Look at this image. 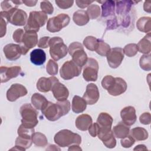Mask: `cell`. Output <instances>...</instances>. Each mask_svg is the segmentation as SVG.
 Listing matches in <instances>:
<instances>
[{"label": "cell", "instance_id": "obj_1", "mask_svg": "<svg viewBox=\"0 0 151 151\" xmlns=\"http://www.w3.org/2000/svg\"><path fill=\"white\" fill-rule=\"evenodd\" d=\"M70 110V103L68 100L58 101L56 103L48 101L41 110L42 113L50 121H56L67 114Z\"/></svg>", "mask_w": 151, "mask_h": 151}, {"label": "cell", "instance_id": "obj_2", "mask_svg": "<svg viewBox=\"0 0 151 151\" xmlns=\"http://www.w3.org/2000/svg\"><path fill=\"white\" fill-rule=\"evenodd\" d=\"M54 140L57 145L63 147L73 145H80L81 142V137L78 134L68 129L60 130L55 134Z\"/></svg>", "mask_w": 151, "mask_h": 151}, {"label": "cell", "instance_id": "obj_3", "mask_svg": "<svg viewBox=\"0 0 151 151\" xmlns=\"http://www.w3.org/2000/svg\"><path fill=\"white\" fill-rule=\"evenodd\" d=\"M22 117L21 124L28 128H34L38 123V113L31 104L25 103L23 104L19 110Z\"/></svg>", "mask_w": 151, "mask_h": 151}, {"label": "cell", "instance_id": "obj_4", "mask_svg": "<svg viewBox=\"0 0 151 151\" xmlns=\"http://www.w3.org/2000/svg\"><path fill=\"white\" fill-rule=\"evenodd\" d=\"M1 17L6 19L7 21L16 26H24L26 25L28 16L27 14L17 6L12 8L8 11H1Z\"/></svg>", "mask_w": 151, "mask_h": 151}, {"label": "cell", "instance_id": "obj_5", "mask_svg": "<svg viewBox=\"0 0 151 151\" xmlns=\"http://www.w3.org/2000/svg\"><path fill=\"white\" fill-rule=\"evenodd\" d=\"M47 18V15L42 11H31L29 14L27 24L24 26L25 31L38 32L40 28L45 25Z\"/></svg>", "mask_w": 151, "mask_h": 151}, {"label": "cell", "instance_id": "obj_6", "mask_svg": "<svg viewBox=\"0 0 151 151\" xmlns=\"http://www.w3.org/2000/svg\"><path fill=\"white\" fill-rule=\"evenodd\" d=\"M49 47L50 55L55 61L64 58L68 53L67 45L64 43L63 39L59 37L50 38Z\"/></svg>", "mask_w": 151, "mask_h": 151}, {"label": "cell", "instance_id": "obj_7", "mask_svg": "<svg viewBox=\"0 0 151 151\" xmlns=\"http://www.w3.org/2000/svg\"><path fill=\"white\" fill-rule=\"evenodd\" d=\"M68 52L72 57V61L79 67L82 68L86 64L88 60L87 55L81 43L74 42L70 44Z\"/></svg>", "mask_w": 151, "mask_h": 151}, {"label": "cell", "instance_id": "obj_8", "mask_svg": "<svg viewBox=\"0 0 151 151\" xmlns=\"http://www.w3.org/2000/svg\"><path fill=\"white\" fill-rule=\"evenodd\" d=\"M70 17L65 14H60L58 15L50 18L47 24V29L51 32L60 31L67 26L70 22Z\"/></svg>", "mask_w": 151, "mask_h": 151}, {"label": "cell", "instance_id": "obj_9", "mask_svg": "<svg viewBox=\"0 0 151 151\" xmlns=\"http://www.w3.org/2000/svg\"><path fill=\"white\" fill-rule=\"evenodd\" d=\"M81 72V67L77 65L72 60L65 62L60 71V76L64 80H70L78 77Z\"/></svg>", "mask_w": 151, "mask_h": 151}, {"label": "cell", "instance_id": "obj_10", "mask_svg": "<svg viewBox=\"0 0 151 151\" xmlns=\"http://www.w3.org/2000/svg\"><path fill=\"white\" fill-rule=\"evenodd\" d=\"M83 76L86 81H96L98 77L99 64L96 60L88 58L84 65Z\"/></svg>", "mask_w": 151, "mask_h": 151}, {"label": "cell", "instance_id": "obj_11", "mask_svg": "<svg viewBox=\"0 0 151 151\" xmlns=\"http://www.w3.org/2000/svg\"><path fill=\"white\" fill-rule=\"evenodd\" d=\"M22 44V54L25 55L28 51L34 47L38 43V35L37 32L33 31H25L23 35Z\"/></svg>", "mask_w": 151, "mask_h": 151}, {"label": "cell", "instance_id": "obj_12", "mask_svg": "<svg viewBox=\"0 0 151 151\" xmlns=\"http://www.w3.org/2000/svg\"><path fill=\"white\" fill-rule=\"evenodd\" d=\"M106 57L109 66L112 68H116L121 64L124 58L123 50L120 47L111 48Z\"/></svg>", "mask_w": 151, "mask_h": 151}, {"label": "cell", "instance_id": "obj_13", "mask_svg": "<svg viewBox=\"0 0 151 151\" xmlns=\"http://www.w3.org/2000/svg\"><path fill=\"white\" fill-rule=\"evenodd\" d=\"M27 88L22 84L15 83L11 85L6 92V99L8 101L13 102L18 98L27 95Z\"/></svg>", "mask_w": 151, "mask_h": 151}, {"label": "cell", "instance_id": "obj_14", "mask_svg": "<svg viewBox=\"0 0 151 151\" xmlns=\"http://www.w3.org/2000/svg\"><path fill=\"white\" fill-rule=\"evenodd\" d=\"M99 97L100 93L97 86L93 83L87 84L86 91L83 96L87 104L90 105L95 104L99 100Z\"/></svg>", "mask_w": 151, "mask_h": 151}, {"label": "cell", "instance_id": "obj_15", "mask_svg": "<svg viewBox=\"0 0 151 151\" xmlns=\"http://www.w3.org/2000/svg\"><path fill=\"white\" fill-rule=\"evenodd\" d=\"M1 82L6 83L13 78L17 77L21 72V68L19 66H12L10 67L1 66L0 68Z\"/></svg>", "mask_w": 151, "mask_h": 151}, {"label": "cell", "instance_id": "obj_16", "mask_svg": "<svg viewBox=\"0 0 151 151\" xmlns=\"http://www.w3.org/2000/svg\"><path fill=\"white\" fill-rule=\"evenodd\" d=\"M5 57L10 61H15L20 58L22 54L21 47L19 44H8L3 49Z\"/></svg>", "mask_w": 151, "mask_h": 151}, {"label": "cell", "instance_id": "obj_17", "mask_svg": "<svg viewBox=\"0 0 151 151\" xmlns=\"http://www.w3.org/2000/svg\"><path fill=\"white\" fill-rule=\"evenodd\" d=\"M120 116L122 122L128 126L134 124L137 119L136 110L133 106H127L123 108L120 111Z\"/></svg>", "mask_w": 151, "mask_h": 151}, {"label": "cell", "instance_id": "obj_18", "mask_svg": "<svg viewBox=\"0 0 151 151\" xmlns=\"http://www.w3.org/2000/svg\"><path fill=\"white\" fill-rule=\"evenodd\" d=\"M126 89L127 83L124 80L120 77H115L112 86L107 90V91L110 95L117 96L124 93Z\"/></svg>", "mask_w": 151, "mask_h": 151}, {"label": "cell", "instance_id": "obj_19", "mask_svg": "<svg viewBox=\"0 0 151 151\" xmlns=\"http://www.w3.org/2000/svg\"><path fill=\"white\" fill-rule=\"evenodd\" d=\"M58 81V79L54 76L48 78L41 77L37 83V88L41 92L47 93L51 91L54 84Z\"/></svg>", "mask_w": 151, "mask_h": 151}, {"label": "cell", "instance_id": "obj_20", "mask_svg": "<svg viewBox=\"0 0 151 151\" xmlns=\"http://www.w3.org/2000/svg\"><path fill=\"white\" fill-rule=\"evenodd\" d=\"M54 97L58 101H64L67 99L69 96L68 88L59 81L56 82L52 87Z\"/></svg>", "mask_w": 151, "mask_h": 151}, {"label": "cell", "instance_id": "obj_21", "mask_svg": "<svg viewBox=\"0 0 151 151\" xmlns=\"http://www.w3.org/2000/svg\"><path fill=\"white\" fill-rule=\"evenodd\" d=\"M32 137L26 136H19L15 140V147L11 150H18L24 151L30 147L32 143Z\"/></svg>", "mask_w": 151, "mask_h": 151}, {"label": "cell", "instance_id": "obj_22", "mask_svg": "<svg viewBox=\"0 0 151 151\" xmlns=\"http://www.w3.org/2000/svg\"><path fill=\"white\" fill-rule=\"evenodd\" d=\"M97 136L101 140L104 146L107 148H114L116 145V140L111 130L99 133Z\"/></svg>", "mask_w": 151, "mask_h": 151}, {"label": "cell", "instance_id": "obj_23", "mask_svg": "<svg viewBox=\"0 0 151 151\" xmlns=\"http://www.w3.org/2000/svg\"><path fill=\"white\" fill-rule=\"evenodd\" d=\"M92 124L91 117L87 114H83L78 116L76 120V127L81 131L88 130Z\"/></svg>", "mask_w": 151, "mask_h": 151}, {"label": "cell", "instance_id": "obj_24", "mask_svg": "<svg viewBox=\"0 0 151 151\" xmlns=\"http://www.w3.org/2000/svg\"><path fill=\"white\" fill-rule=\"evenodd\" d=\"M30 60L35 65H42L46 60L45 52L41 49H35L30 53Z\"/></svg>", "mask_w": 151, "mask_h": 151}, {"label": "cell", "instance_id": "obj_25", "mask_svg": "<svg viewBox=\"0 0 151 151\" xmlns=\"http://www.w3.org/2000/svg\"><path fill=\"white\" fill-rule=\"evenodd\" d=\"M150 32H148L137 44L138 51L145 54H149L151 51Z\"/></svg>", "mask_w": 151, "mask_h": 151}, {"label": "cell", "instance_id": "obj_26", "mask_svg": "<svg viewBox=\"0 0 151 151\" xmlns=\"http://www.w3.org/2000/svg\"><path fill=\"white\" fill-rule=\"evenodd\" d=\"M87 103L78 96H74L72 100V110L76 113H80L83 112L87 107Z\"/></svg>", "mask_w": 151, "mask_h": 151}, {"label": "cell", "instance_id": "obj_27", "mask_svg": "<svg viewBox=\"0 0 151 151\" xmlns=\"http://www.w3.org/2000/svg\"><path fill=\"white\" fill-rule=\"evenodd\" d=\"M112 132L115 137L119 139H122L129 135L130 128L124 123L119 122L117 125L113 127Z\"/></svg>", "mask_w": 151, "mask_h": 151}, {"label": "cell", "instance_id": "obj_28", "mask_svg": "<svg viewBox=\"0 0 151 151\" xmlns=\"http://www.w3.org/2000/svg\"><path fill=\"white\" fill-rule=\"evenodd\" d=\"M113 119L112 117L107 113H101L97 119V123L101 128L111 129Z\"/></svg>", "mask_w": 151, "mask_h": 151}, {"label": "cell", "instance_id": "obj_29", "mask_svg": "<svg viewBox=\"0 0 151 151\" xmlns=\"http://www.w3.org/2000/svg\"><path fill=\"white\" fill-rule=\"evenodd\" d=\"M73 19L76 25L83 26L88 22L90 18L86 11L84 10H78L74 13Z\"/></svg>", "mask_w": 151, "mask_h": 151}, {"label": "cell", "instance_id": "obj_30", "mask_svg": "<svg viewBox=\"0 0 151 151\" xmlns=\"http://www.w3.org/2000/svg\"><path fill=\"white\" fill-rule=\"evenodd\" d=\"M48 102V101H47L46 98L39 93H34L31 97V103L37 110H41L47 105Z\"/></svg>", "mask_w": 151, "mask_h": 151}, {"label": "cell", "instance_id": "obj_31", "mask_svg": "<svg viewBox=\"0 0 151 151\" xmlns=\"http://www.w3.org/2000/svg\"><path fill=\"white\" fill-rule=\"evenodd\" d=\"M130 135L137 141L145 140L148 138V132L147 131L141 127H137L132 129L129 132Z\"/></svg>", "mask_w": 151, "mask_h": 151}, {"label": "cell", "instance_id": "obj_32", "mask_svg": "<svg viewBox=\"0 0 151 151\" xmlns=\"http://www.w3.org/2000/svg\"><path fill=\"white\" fill-rule=\"evenodd\" d=\"M116 2V13L118 15L127 14L131 9L133 2L132 1H119Z\"/></svg>", "mask_w": 151, "mask_h": 151}, {"label": "cell", "instance_id": "obj_33", "mask_svg": "<svg viewBox=\"0 0 151 151\" xmlns=\"http://www.w3.org/2000/svg\"><path fill=\"white\" fill-rule=\"evenodd\" d=\"M150 24V17H143L137 20L136 22V27L141 32H150L151 29Z\"/></svg>", "mask_w": 151, "mask_h": 151}, {"label": "cell", "instance_id": "obj_34", "mask_svg": "<svg viewBox=\"0 0 151 151\" xmlns=\"http://www.w3.org/2000/svg\"><path fill=\"white\" fill-rule=\"evenodd\" d=\"M101 5L102 17L114 15L115 9V2L113 1H104Z\"/></svg>", "mask_w": 151, "mask_h": 151}, {"label": "cell", "instance_id": "obj_35", "mask_svg": "<svg viewBox=\"0 0 151 151\" xmlns=\"http://www.w3.org/2000/svg\"><path fill=\"white\" fill-rule=\"evenodd\" d=\"M33 143L38 147H45L48 144L46 136L40 132H34L32 136Z\"/></svg>", "mask_w": 151, "mask_h": 151}, {"label": "cell", "instance_id": "obj_36", "mask_svg": "<svg viewBox=\"0 0 151 151\" xmlns=\"http://www.w3.org/2000/svg\"><path fill=\"white\" fill-rule=\"evenodd\" d=\"M110 50V47L101 39H99L95 51L101 56H106Z\"/></svg>", "mask_w": 151, "mask_h": 151}, {"label": "cell", "instance_id": "obj_37", "mask_svg": "<svg viewBox=\"0 0 151 151\" xmlns=\"http://www.w3.org/2000/svg\"><path fill=\"white\" fill-rule=\"evenodd\" d=\"M98 41L99 39L93 36H87L83 41V45L88 50L95 51L98 44Z\"/></svg>", "mask_w": 151, "mask_h": 151}, {"label": "cell", "instance_id": "obj_38", "mask_svg": "<svg viewBox=\"0 0 151 151\" xmlns=\"http://www.w3.org/2000/svg\"><path fill=\"white\" fill-rule=\"evenodd\" d=\"M100 8L98 5L91 4L87 9V14L91 19L97 18L100 15Z\"/></svg>", "mask_w": 151, "mask_h": 151}, {"label": "cell", "instance_id": "obj_39", "mask_svg": "<svg viewBox=\"0 0 151 151\" xmlns=\"http://www.w3.org/2000/svg\"><path fill=\"white\" fill-rule=\"evenodd\" d=\"M151 57L150 54L143 55L139 60L140 68L145 71H150L151 70Z\"/></svg>", "mask_w": 151, "mask_h": 151}, {"label": "cell", "instance_id": "obj_40", "mask_svg": "<svg viewBox=\"0 0 151 151\" xmlns=\"http://www.w3.org/2000/svg\"><path fill=\"white\" fill-rule=\"evenodd\" d=\"M123 52L129 57H133L136 55L137 53L138 49H137V44L132 43V44H129L126 45L124 48H123Z\"/></svg>", "mask_w": 151, "mask_h": 151}, {"label": "cell", "instance_id": "obj_41", "mask_svg": "<svg viewBox=\"0 0 151 151\" xmlns=\"http://www.w3.org/2000/svg\"><path fill=\"white\" fill-rule=\"evenodd\" d=\"M58 64L51 59L49 60L46 66V70L47 73L51 76L56 75L58 73Z\"/></svg>", "mask_w": 151, "mask_h": 151}, {"label": "cell", "instance_id": "obj_42", "mask_svg": "<svg viewBox=\"0 0 151 151\" xmlns=\"http://www.w3.org/2000/svg\"><path fill=\"white\" fill-rule=\"evenodd\" d=\"M40 7L43 12L46 14H52L54 12V7L51 2L48 1H44L41 2Z\"/></svg>", "mask_w": 151, "mask_h": 151}, {"label": "cell", "instance_id": "obj_43", "mask_svg": "<svg viewBox=\"0 0 151 151\" xmlns=\"http://www.w3.org/2000/svg\"><path fill=\"white\" fill-rule=\"evenodd\" d=\"M18 134L19 136H32L34 133V128H28L24 126L22 124L19 126L18 129Z\"/></svg>", "mask_w": 151, "mask_h": 151}, {"label": "cell", "instance_id": "obj_44", "mask_svg": "<svg viewBox=\"0 0 151 151\" xmlns=\"http://www.w3.org/2000/svg\"><path fill=\"white\" fill-rule=\"evenodd\" d=\"M115 80V77H113L111 76L107 75L101 81V86L103 88L106 90H109L110 87L112 86L114 81Z\"/></svg>", "mask_w": 151, "mask_h": 151}, {"label": "cell", "instance_id": "obj_45", "mask_svg": "<svg viewBox=\"0 0 151 151\" xmlns=\"http://www.w3.org/2000/svg\"><path fill=\"white\" fill-rule=\"evenodd\" d=\"M135 143V140L130 136L127 135L126 137L122 138L120 143L122 146L124 148H129L132 146Z\"/></svg>", "mask_w": 151, "mask_h": 151}, {"label": "cell", "instance_id": "obj_46", "mask_svg": "<svg viewBox=\"0 0 151 151\" xmlns=\"http://www.w3.org/2000/svg\"><path fill=\"white\" fill-rule=\"evenodd\" d=\"M57 5L61 9H67L71 7L73 5L74 1L69 0H56L55 1Z\"/></svg>", "mask_w": 151, "mask_h": 151}, {"label": "cell", "instance_id": "obj_47", "mask_svg": "<svg viewBox=\"0 0 151 151\" xmlns=\"http://www.w3.org/2000/svg\"><path fill=\"white\" fill-rule=\"evenodd\" d=\"M24 34V32L22 29H21V28L17 29L13 33V35H12L13 40L16 42L21 43Z\"/></svg>", "mask_w": 151, "mask_h": 151}, {"label": "cell", "instance_id": "obj_48", "mask_svg": "<svg viewBox=\"0 0 151 151\" xmlns=\"http://www.w3.org/2000/svg\"><path fill=\"white\" fill-rule=\"evenodd\" d=\"M140 122L145 125L149 124L151 122V115L149 112L143 113L139 117Z\"/></svg>", "mask_w": 151, "mask_h": 151}, {"label": "cell", "instance_id": "obj_49", "mask_svg": "<svg viewBox=\"0 0 151 151\" xmlns=\"http://www.w3.org/2000/svg\"><path fill=\"white\" fill-rule=\"evenodd\" d=\"M99 125L97 123H94L91 124L90 127L88 129V132L89 134L92 136L95 137L96 136H97V134L99 133Z\"/></svg>", "mask_w": 151, "mask_h": 151}, {"label": "cell", "instance_id": "obj_50", "mask_svg": "<svg viewBox=\"0 0 151 151\" xmlns=\"http://www.w3.org/2000/svg\"><path fill=\"white\" fill-rule=\"evenodd\" d=\"M50 40V37H43L39 40L38 42V47L42 48H46L49 47V41Z\"/></svg>", "mask_w": 151, "mask_h": 151}, {"label": "cell", "instance_id": "obj_51", "mask_svg": "<svg viewBox=\"0 0 151 151\" xmlns=\"http://www.w3.org/2000/svg\"><path fill=\"white\" fill-rule=\"evenodd\" d=\"M0 28H1V35L0 37H3L6 34V22L5 19L1 17V21H0Z\"/></svg>", "mask_w": 151, "mask_h": 151}, {"label": "cell", "instance_id": "obj_52", "mask_svg": "<svg viewBox=\"0 0 151 151\" xmlns=\"http://www.w3.org/2000/svg\"><path fill=\"white\" fill-rule=\"evenodd\" d=\"M11 1H4L1 2V8L2 9L3 11H8L10 9H11L12 8L15 7L13 6L11 4Z\"/></svg>", "mask_w": 151, "mask_h": 151}, {"label": "cell", "instance_id": "obj_53", "mask_svg": "<svg viewBox=\"0 0 151 151\" xmlns=\"http://www.w3.org/2000/svg\"><path fill=\"white\" fill-rule=\"evenodd\" d=\"M93 1H81V0H77L76 1V3L77 5L80 8H85L92 4Z\"/></svg>", "mask_w": 151, "mask_h": 151}, {"label": "cell", "instance_id": "obj_54", "mask_svg": "<svg viewBox=\"0 0 151 151\" xmlns=\"http://www.w3.org/2000/svg\"><path fill=\"white\" fill-rule=\"evenodd\" d=\"M144 11L150 13L151 11V2L150 1H145L143 5Z\"/></svg>", "mask_w": 151, "mask_h": 151}, {"label": "cell", "instance_id": "obj_55", "mask_svg": "<svg viewBox=\"0 0 151 151\" xmlns=\"http://www.w3.org/2000/svg\"><path fill=\"white\" fill-rule=\"evenodd\" d=\"M22 3L28 6H34L37 3V1H24Z\"/></svg>", "mask_w": 151, "mask_h": 151}, {"label": "cell", "instance_id": "obj_56", "mask_svg": "<svg viewBox=\"0 0 151 151\" xmlns=\"http://www.w3.org/2000/svg\"><path fill=\"white\" fill-rule=\"evenodd\" d=\"M81 148L79 147L78 145H73L70 146V147L68 148V150L71 151V150H81Z\"/></svg>", "mask_w": 151, "mask_h": 151}, {"label": "cell", "instance_id": "obj_57", "mask_svg": "<svg viewBox=\"0 0 151 151\" xmlns=\"http://www.w3.org/2000/svg\"><path fill=\"white\" fill-rule=\"evenodd\" d=\"M134 150H147V147L144 145H139L137 146H136L134 149Z\"/></svg>", "mask_w": 151, "mask_h": 151}]
</instances>
